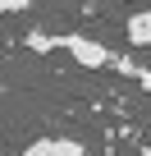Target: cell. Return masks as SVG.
I'll use <instances>...</instances> for the list:
<instances>
[{
    "mask_svg": "<svg viewBox=\"0 0 151 156\" xmlns=\"http://www.w3.org/2000/svg\"><path fill=\"white\" fill-rule=\"evenodd\" d=\"M60 51H69V60L83 69H115V51L87 32H60Z\"/></svg>",
    "mask_w": 151,
    "mask_h": 156,
    "instance_id": "1",
    "label": "cell"
},
{
    "mask_svg": "<svg viewBox=\"0 0 151 156\" xmlns=\"http://www.w3.org/2000/svg\"><path fill=\"white\" fill-rule=\"evenodd\" d=\"M19 156H92L78 138H37V142H28Z\"/></svg>",
    "mask_w": 151,
    "mask_h": 156,
    "instance_id": "2",
    "label": "cell"
},
{
    "mask_svg": "<svg viewBox=\"0 0 151 156\" xmlns=\"http://www.w3.org/2000/svg\"><path fill=\"white\" fill-rule=\"evenodd\" d=\"M124 32H128V46H137V51H151V5H146V9H137V14H128Z\"/></svg>",
    "mask_w": 151,
    "mask_h": 156,
    "instance_id": "3",
    "label": "cell"
},
{
    "mask_svg": "<svg viewBox=\"0 0 151 156\" xmlns=\"http://www.w3.org/2000/svg\"><path fill=\"white\" fill-rule=\"evenodd\" d=\"M115 69H119L124 78H133L137 87H146V92H151V69H146L142 60H133V55H115Z\"/></svg>",
    "mask_w": 151,
    "mask_h": 156,
    "instance_id": "4",
    "label": "cell"
},
{
    "mask_svg": "<svg viewBox=\"0 0 151 156\" xmlns=\"http://www.w3.org/2000/svg\"><path fill=\"white\" fill-rule=\"evenodd\" d=\"M23 46H28V51H37V55H46V51H60V37H50V32H28V37H23Z\"/></svg>",
    "mask_w": 151,
    "mask_h": 156,
    "instance_id": "5",
    "label": "cell"
},
{
    "mask_svg": "<svg viewBox=\"0 0 151 156\" xmlns=\"http://www.w3.org/2000/svg\"><path fill=\"white\" fill-rule=\"evenodd\" d=\"M32 5V0H0V9H5V14H14V9H28Z\"/></svg>",
    "mask_w": 151,
    "mask_h": 156,
    "instance_id": "6",
    "label": "cell"
},
{
    "mask_svg": "<svg viewBox=\"0 0 151 156\" xmlns=\"http://www.w3.org/2000/svg\"><path fill=\"white\" fill-rule=\"evenodd\" d=\"M142 156H151V147H142Z\"/></svg>",
    "mask_w": 151,
    "mask_h": 156,
    "instance_id": "7",
    "label": "cell"
}]
</instances>
